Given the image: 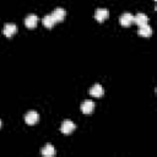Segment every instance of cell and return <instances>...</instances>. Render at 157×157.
I'll return each mask as SVG.
<instances>
[{
	"label": "cell",
	"mask_w": 157,
	"mask_h": 157,
	"mask_svg": "<svg viewBox=\"0 0 157 157\" xmlns=\"http://www.w3.org/2000/svg\"><path fill=\"white\" fill-rule=\"evenodd\" d=\"M38 119H39V115H38V113H37L36 110H29V112H27L26 115H25V121H26L28 125L36 124V123L38 121Z\"/></svg>",
	"instance_id": "obj_1"
},
{
	"label": "cell",
	"mask_w": 157,
	"mask_h": 157,
	"mask_svg": "<svg viewBox=\"0 0 157 157\" xmlns=\"http://www.w3.org/2000/svg\"><path fill=\"white\" fill-rule=\"evenodd\" d=\"M80 108H81V112L83 114H90V113H92V110L94 108V103H93V101L87 99V101H85V102L81 103V107Z\"/></svg>",
	"instance_id": "obj_5"
},
{
	"label": "cell",
	"mask_w": 157,
	"mask_h": 157,
	"mask_svg": "<svg viewBox=\"0 0 157 157\" xmlns=\"http://www.w3.org/2000/svg\"><path fill=\"white\" fill-rule=\"evenodd\" d=\"M2 32H4V34H5L6 37L10 38L11 36H13V34L17 32V26H16L15 23H6V25L4 26Z\"/></svg>",
	"instance_id": "obj_6"
},
{
	"label": "cell",
	"mask_w": 157,
	"mask_h": 157,
	"mask_svg": "<svg viewBox=\"0 0 157 157\" xmlns=\"http://www.w3.org/2000/svg\"><path fill=\"white\" fill-rule=\"evenodd\" d=\"M50 15H52L53 18L55 20V22H61V21L64 20L66 12H65V10H64L63 7H56L55 10H53V12H52Z\"/></svg>",
	"instance_id": "obj_3"
},
{
	"label": "cell",
	"mask_w": 157,
	"mask_h": 157,
	"mask_svg": "<svg viewBox=\"0 0 157 157\" xmlns=\"http://www.w3.org/2000/svg\"><path fill=\"white\" fill-rule=\"evenodd\" d=\"M139 34L142 36V37H150L152 34V28L148 26V23L146 25H142V26H139Z\"/></svg>",
	"instance_id": "obj_11"
},
{
	"label": "cell",
	"mask_w": 157,
	"mask_h": 157,
	"mask_svg": "<svg viewBox=\"0 0 157 157\" xmlns=\"http://www.w3.org/2000/svg\"><path fill=\"white\" fill-rule=\"evenodd\" d=\"M75 128L76 126H75L74 121H71V120H64L63 124H61V126H60V130H61L63 134H70V132H72L75 130Z\"/></svg>",
	"instance_id": "obj_2"
},
{
	"label": "cell",
	"mask_w": 157,
	"mask_h": 157,
	"mask_svg": "<svg viewBox=\"0 0 157 157\" xmlns=\"http://www.w3.org/2000/svg\"><path fill=\"white\" fill-rule=\"evenodd\" d=\"M119 21H120V25H121V26L128 27V26H130V25L134 22V16H132L130 12H125V13H123V15L120 16Z\"/></svg>",
	"instance_id": "obj_4"
},
{
	"label": "cell",
	"mask_w": 157,
	"mask_h": 157,
	"mask_svg": "<svg viewBox=\"0 0 157 157\" xmlns=\"http://www.w3.org/2000/svg\"><path fill=\"white\" fill-rule=\"evenodd\" d=\"M42 22H43V25H44L47 28H52V27L55 25V20L53 18L52 15H45V16L43 17Z\"/></svg>",
	"instance_id": "obj_13"
},
{
	"label": "cell",
	"mask_w": 157,
	"mask_h": 157,
	"mask_svg": "<svg viewBox=\"0 0 157 157\" xmlns=\"http://www.w3.org/2000/svg\"><path fill=\"white\" fill-rule=\"evenodd\" d=\"M103 93H104L103 87L99 83H96L90 88V94L93 97H101V96H103Z\"/></svg>",
	"instance_id": "obj_8"
},
{
	"label": "cell",
	"mask_w": 157,
	"mask_h": 157,
	"mask_svg": "<svg viewBox=\"0 0 157 157\" xmlns=\"http://www.w3.org/2000/svg\"><path fill=\"white\" fill-rule=\"evenodd\" d=\"M42 155L44 156V157H53L54 155H55V148L53 147V145H45L44 147H43V150H42Z\"/></svg>",
	"instance_id": "obj_12"
},
{
	"label": "cell",
	"mask_w": 157,
	"mask_h": 157,
	"mask_svg": "<svg viewBox=\"0 0 157 157\" xmlns=\"http://www.w3.org/2000/svg\"><path fill=\"white\" fill-rule=\"evenodd\" d=\"M0 128H1V120H0Z\"/></svg>",
	"instance_id": "obj_14"
},
{
	"label": "cell",
	"mask_w": 157,
	"mask_h": 157,
	"mask_svg": "<svg viewBox=\"0 0 157 157\" xmlns=\"http://www.w3.org/2000/svg\"><path fill=\"white\" fill-rule=\"evenodd\" d=\"M94 17L98 22H103L108 17V10L107 9H97L94 12Z\"/></svg>",
	"instance_id": "obj_9"
},
{
	"label": "cell",
	"mask_w": 157,
	"mask_h": 157,
	"mask_svg": "<svg viewBox=\"0 0 157 157\" xmlns=\"http://www.w3.org/2000/svg\"><path fill=\"white\" fill-rule=\"evenodd\" d=\"M37 22H38V17L34 15V13H31L28 15L26 18H25V25L28 27V28H34L37 26Z\"/></svg>",
	"instance_id": "obj_7"
},
{
	"label": "cell",
	"mask_w": 157,
	"mask_h": 157,
	"mask_svg": "<svg viewBox=\"0 0 157 157\" xmlns=\"http://www.w3.org/2000/svg\"><path fill=\"white\" fill-rule=\"evenodd\" d=\"M134 22H135L136 25H139V26H142V25L148 23V17H147L145 13L139 12L136 16H134Z\"/></svg>",
	"instance_id": "obj_10"
}]
</instances>
